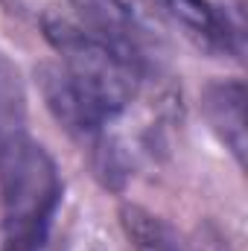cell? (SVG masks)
Here are the masks:
<instances>
[{
	"label": "cell",
	"mask_w": 248,
	"mask_h": 251,
	"mask_svg": "<svg viewBox=\"0 0 248 251\" xmlns=\"http://www.w3.org/2000/svg\"><path fill=\"white\" fill-rule=\"evenodd\" d=\"M41 26L59 53V62L35 70L44 105L70 134L94 143L120 123L149 76L125 64L67 15H47Z\"/></svg>",
	"instance_id": "obj_1"
},
{
	"label": "cell",
	"mask_w": 248,
	"mask_h": 251,
	"mask_svg": "<svg viewBox=\"0 0 248 251\" xmlns=\"http://www.w3.org/2000/svg\"><path fill=\"white\" fill-rule=\"evenodd\" d=\"M62 201V176L50 152L29 134L0 155V251H44Z\"/></svg>",
	"instance_id": "obj_2"
},
{
	"label": "cell",
	"mask_w": 248,
	"mask_h": 251,
	"mask_svg": "<svg viewBox=\"0 0 248 251\" xmlns=\"http://www.w3.org/2000/svg\"><path fill=\"white\" fill-rule=\"evenodd\" d=\"M76 9V24L114 50L125 64L152 76L158 67L161 38L149 26L146 15L131 0H70Z\"/></svg>",
	"instance_id": "obj_3"
},
{
	"label": "cell",
	"mask_w": 248,
	"mask_h": 251,
	"mask_svg": "<svg viewBox=\"0 0 248 251\" xmlns=\"http://www.w3.org/2000/svg\"><path fill=\"white\" fill-rule=\"evenodd\" d=\"M198 47L216 56H243V21L210 0H155Z\"/></svg>",
	"instance_id": "obj_4"
},
{
	"label": "cell",
	"mask_w": 248,
	"mask_h": 251,
	"mask_svg": "<svg viewBox=\"0 0 248 251\" xmlns=\"http://www.w3.org/2000/svg\"><path fill=\"white\" fill-rule=\"evenodd\" d=\"M201 108L210 128L243 167L246 161V85L240 79L210 82L201 94Z\"/></svg>",
	"instance_id": "obj_5"
},
{
	"label": "cell",
	"mask_w": 248,
	"mask_h": 251,
	"mask_svg": "<svg viewBox=\"0 0 248 251\" xmlns=\"http://www.w3.org/2000/svg\"><path fill=\"white\" fill-rule=\"evenodd\" d=\"M120 228H123L131 251H190L184 237L164 216H158L140 204L120 207Z\"/></svg>",
	"instance_id": "obj_6"
},
{
	"label": "cell",
	"mask_w": 248,
	"mask_h": 251,
	"mask_svg": "<svg viewBox=\"0 0 248 251\" xmlns=\"http://www.w3.org/2000/svg\"><path fill=\"white\" fill-rule=\"evenodd\" d=\"M26 134V108L18 70L0 56V155Z\"/></svg>",
	"instance_id": "obj_7"
}]
</instances>
